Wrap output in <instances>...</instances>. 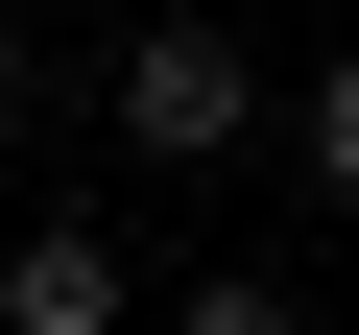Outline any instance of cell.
Returning <instances> with one entry per match:
<instances>
[{
    "mask_svg": "<svg viewBox=\"0 0 359 335\" xmlns=\"http://www.w3.org/2000/svg\"><path fill=\"white\" fill-rule=\"evenodd\" d=\"M96 96H120L144 168H240V144H264V48H240V25H144Z\"/></svg>",
    "mask_w": 359,
    "mask_h": 335,
    "instance_id": "obj_1",
    "label": "cell"
},
{
    "mask_svg": "<svg viewBox=\"0 0 359 335\" xmlns=\"http://www.w3.org/2000/svg\"><path fill=\"white\" fill-rule=\"evenodd\" d=\"M25 120H48V48H25V25H0V144H25Z\"/></svg>",
    "mask_w": 359,
    "mask_h": 335,
    "instance_id": "obj_5",
    "label": "cell"
},
{
    "mask_svg": "<svg viewBox=\"0 0 359 335\" xmlns=\"http://www.w3.org/2000/svg\"><path fill=\"white\" fill-rule=\"evenodd\" d=\"M287 144H311V192H335V216H359V48H335V72H311V96H287Z\"/></svg>",
    "mask_w": 359,
    "mask_h": 335,
    "instance_id": "obj_4",
    "label": "cell"
},
{
    "mask_svg": "<svg viewBox=\"0 0 359 335\" xmlns=\"http://www.w3.org/2000/svg\"><path fill=\"white\" fill-rule=\"evenodd\" d=\"M144 335H311L287 264H192V287H144Z\"/></svg>",
    "mask_w": 359,
    "mask_h": 335,
    "instance_id": "obj_3",
    "label": "cell"
},
{
    "mask_svg": "<svg viewBox=\"0 0 359 335\" xmlns=\"http://www.w3.org/2000/svg\"><path fill=\"white\" fill-rule=\"evenodd\" d=\"M0 335H144V240L25 216V240H0Z\"/></svg>",
    "mask_w": 359,
    "mask_h": 335,
    "instance_id": "obj_2",
    "label": "cell"
}]
</instances>
